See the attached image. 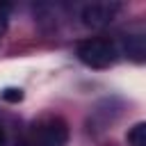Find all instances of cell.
<instances>
[{"label":"cell","instance_id":"obj_1","mask_svg":"<svg viewBox=\"0 0 146 146\" xmlns=\"http://www.w3.org/2000/svg\"><path fill=\"white\" fill-rule=\"evenodd\" d=\"M78 59L89 68H110L119 59V46L110 36H94L78 43Z\"/></svg>","mask_w":146,"mask_h":146},{"label":"cell","instance_id":"obj_2","mask_svg":"<svg viewBox=\"0 0 146 146\" xmlns=\"http://www.w3.org/2000/svg\"><path fill=\"white\" fill-rule=\"evenodd\" d=\"M34 146H66L68 144V123L62 116H43L34 123Z\"/></svg>","mask_w":146,"mask_h":146},{"label":"cell","instance_id":"obj_3","mask_svg":"<svg viewBox=\"0 0 146 146\" xmlns=\"http://www.w3.org/2000/svg\"><path fill=\"white\" fill-rule=\"evenodd\" d=\"M119 9H121L119 2H89V5L82 7L80 18H82V23L87 27L100 30V27H105V25H110L114 21V16L119 14Z\"/></svg>","mask_w":146,"mask_h":146},{"label":"cell","instance_id":"obj_4","mask_svg":"<svg viewBox=\"0 0 146 146\" xmlns=\"http://www.w3.org/2000/svg\"><path fill=\"white\" fill-rule=\"evenodd\" d=\"M123 52L132 62L141 64L146 59V36H144V32H130V34H125L123 36Z\"/></svg>","mask_w":146,"mask_h":146},{"label":"cell","instance_id":"obj_5","mask_svg":"<svg viewBox=\"0 0 146 146\" xmlns=\"http://www.w3.org/2000/svg\"><path fill=\"white\" fill-rule=\"evenodd\" d=\"M125 139H128L130 146H146V123H144V121L135 123V125L128 130Z\"/></svg>","mask_w":146,"mask_h":146},{"label":"cell","instance_id":"obj_6","mask_svg":"<svg viewBox=\"0 0 146 146\" xmlns=\"http://www.w3.org/2000/svg\"><path fill=\"white\" fill-rule=\"evenodd\" d=\"M0 96H2V100H7V103H18V100H23V91L16 89V87H7Z\"/></svg>","mask_w":146,"mask_h":146},{"label":"cell","instance_id":"obj_7","mask_svg":"<svg viewBox=\"0 0 146 146\" xmlns=\"http://www.w3.org/2000/svg\"><path fill=\"white\" fill-rule=\"evenodd\" d=\"M9 14H11V5H9V2H0V36H2L5 27H7V18H9Z\"/></svg>","mask_w":146,"mask_h":146},{"label":"cell","instance_id":"obj_8","mask_svg":"<svg viewBox=\"0 0 146 146\" xmlns=\"http://www.w3.org/2000/svg\"><path fill=\"white\" fill-rule=\"evenodd\" d=\"M0 146H5V130H2V125H0Z\"/></svg>","mask_w":146,"mask_h":146}]
</instances>
